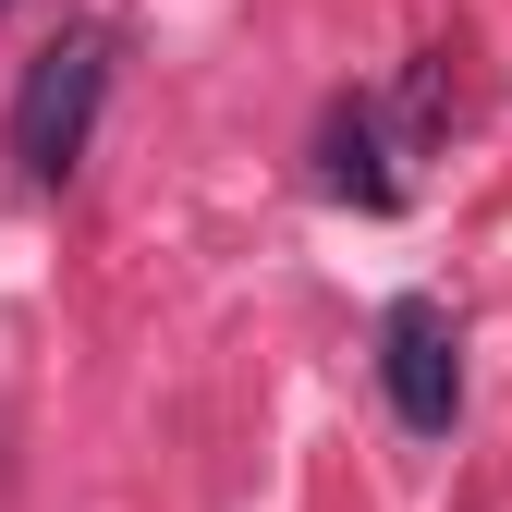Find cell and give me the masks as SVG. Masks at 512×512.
<instances>
[{
    "label": "cell",
    "mask_w": 512,
    "mask_h": 512,
    "mask_svg": "<svg viewBox=\"0 0 512 512\" xmlns=\"http://www.w3.org/2000/svg\"><path fill=\"white\" fill-rule=\"evenodd\" d=\"M378 391H391V415L415 439H452L464 415V330L439 293H391V317H378Z\"/></svg>",
    "instance_id": "obj_2"
},
{
    "label": "cell",
    "mask_w": 512,
    "mask_h": 512,
    "mask_svg": "<svg viewBox=\"0 0 512 512\" xmlns=\"http://www.w3.org/2000/svg\"><path fill=\"white\" fill-rule=\"evenodd\" d=\"M317 183H330L342 208H366V220L403 208V171L378 159V110H366V98H342L330 122H317Z\"/></svg>",
    "instance_id": "obj_3"
},
{
    "label": "cell",
    "mask_w": 512,
    "mask_h": 512,
    "mask_svg": "<svg viewBox=\"0 0 512 512\" xmlns=\"http://www.w3.org/2000/svg\"><path fill=\"white\" fill-rule=\"evenodd\" d=\"M0 13H13V0H0Z\"/></svg>",
    "instance_id": "obj_4"
},
{
    "label": "cell",
    "mask_w": 512,
    "mask_h": 512,
    "mask_svg": "<svg viewBox=\"0 0 512 512\" xmlns=\"http://www.w3.org/2000/svg\"><path fill=\"white\" fill-rule=\"evenodd\" d=\"M98 110H110V25H61V37L25 61L13 122H0V135H13V171H25V183H74Z\"/></svg>",
    "instance_id": "obj_1"
}]
</instances>
